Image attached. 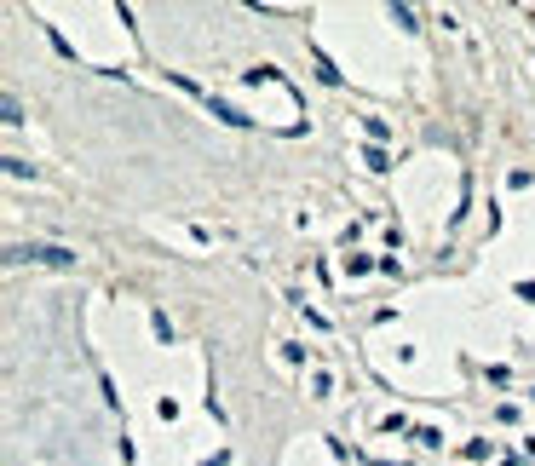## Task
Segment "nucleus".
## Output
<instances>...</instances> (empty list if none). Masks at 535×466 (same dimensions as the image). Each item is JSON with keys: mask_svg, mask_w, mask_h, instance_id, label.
<instances>
[{"mask_svg": "<svg viewBox=\"0 0 535 466\" xmlns=\"http://www.w3.org/2000/svg\"><path fill=\"white\" fill-rule=\"evenodd\" d=\"M75 265V248H58V242H29V248H6V265Z\"/></svg>", "mask_w": 535, "mask_h": 466, "instance_id": "1", "label": "nucleus"}, {"mask_svg": "<svg viewBox=\"0 0 535 466\" xmlns=\"http://www.w3.org/2000/svg\"><path fill=\"white\" fill-rule=\"evenodd\" d=\"M0 121H6V127H18V121H24V104H18L12 93L0 98Z\"/></svg>", "mask_w": 535, "mask_h": 466, "instance_id": "2", "label": "nucleus"}]
</instances>
